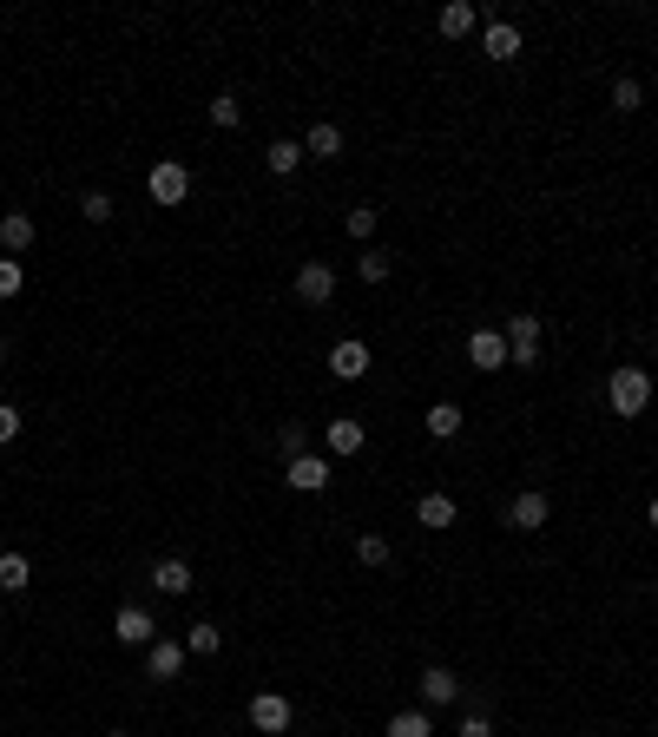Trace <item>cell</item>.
<instances>
[{
  "instance_id": "cell-1",
  "label": "cell",
  "mask_w": 658,
  "mask_h": 737,
  "mask_svg": "<svg viewBox=\"0 0 658 737\" xmlns=\"http://www.w3.org/2000/svg\"><path fill=\"white\" fill-rule=\"evenodd\" d=\"M606 402H612V415H645V402H652V376L645 369H612V389H606Z\"/></svg>"
},
{
  "instance_id": "cell-2",
  "label": "cell",
  "mask_w": 658,
  "mask_h": 737,
  "mask_svg": "<svg viewBox=\"0 0 658 737\" xmlns=\"http://www.w3.org/2000/svg\"><path fill=\"white\" fill-rule=\"evenodd\" d=\"M145 191H152V204H165V211H178V204L191 198V172L178 165V158H158L152 172H145Z\"/></svg>"
},
{
  "instance_id": "cell-3",
  "label": "cell",
  "mask_w": 658,
  "mask_h": 737,
  "mask_svg": "<svg viewBox=\"0 0 658 737\" xmlns=\"http://www.w3.org/2000/svg\"><path fill=\"white\" fill-rule=\"evenodd\" d=\"M251 724H257L264 737H283L290 724H297V705H290L283 691H257V698H251Z\"/></svg>"
},
{
  "instance_id": "cell-4",
  "label": "cell",
  "mask_w": 658,
  "mask_h": 737,
  "mask_svg": "<svg viewBox=\"0 0 658 737\" xmlns=\"http://www.w3.org/2000/svg\"><path fill=\"white\" fill-rule=\"evenodd\" d=\"M507 362H540V316H507Z\"/></svg>"
},
{
  "instance_id": "cell-5",
  "label": "cell",
  "mask_w": 658,
  "mask_h": 737,
  "mask_svg": "<svg viewBox=\"0 0 658 737\" xmlns=\"http://www.w3.org/2000/svg\"><path fill=\"white\" fill-rule=\"evenodd\" d=\"M547 494H540V487H527V494H514V507H507V527H520V534H540V527H547Z\"/></svg>"
},
{
  "instance_id": "cell-6",
  "label": "cell",
  "mask_w": 658,
  "mask_h": 737,
  "mask_svg": "<svg viewBox=\"0 0 658 737\" xmlns=\"http://www.w3.org/2000/svg\"><path fill=\"white\" fill-rule=\"evenodd\" d=\"M329 297H336V270H329V264H303V270H297V303L323 310Z\"/></svg>"
},
{
  "instance_id": "cell-7",
  "label": "cell",
  "mask_w": 658,
  "mask_h": 737,
  "mask_svg": "<svg viewBox=\"0 0 658 737\" xmlns=\"http://www.w3.org/2000/svg\"><path fill=\"white\" fill-rule=\"evenodd\" d=\"M329 376H336V382H362V376H369V343H356V336L336 343V349H329Z\"/></svg>"
},
{
  "instance_id": "cell-8",
  "label": "cell",
  "mask_w": 658,
  "mask_h": 737,
  "mask_svg": "<svg viewBox=\"0 0 658 737\" xmlns=\"http://www.w3.org/2000/svg\"><path fill=\"white\" fill-rule=\"evenodd\" d=\"M185 659H191L185 639H152V645H145V672H152V678H178Z\"/></svg>"
},
{
  "instance_id": "cell-9",
  "label": "cell",
  "mask_w": 658,
  "mask_h": 737,
  "mask_svg": "<svg viewBox=\"0 0 658 737\" xmlns=\"http://www.w3.org/2000/svg\"><path fill=\"white\" fill-rule=\"evenodd\" d=\"M468 362L474 369H507V330H474L468 336Z\"/></svg>"
},
{
  "instance_id": "cell-10",
  "label": "cell",
  "mask_w": 658,
  "mask_h": 737,
  "mask_svg": "<svg viewBox=\"0 0 658 737\" xmlns=\"http://www.w3.org/2000/svg\"><path fill=\"white\" fill-rule=\"evenodd\" d=\"M283 481L297 487V494H323V487H329V461L323 455H297L290 468H283Z\"/></svg>"
},
{
  "instance_id": "cell-11",
  "label": "cell",
  "mask_w": 658,
  "mask_h": 737,
  "mask_svg": "<svg viewBox=\"0 0 658 737\" xmlns=\"http://www.w3.org/2000/svg\"><path fill=\"white\" fill-rule=\"evenodd\" d=\"M112 632H119V645H152L158 639V626H152V612H145V606H119Z\"/></svg>"
},
{
  "instance_id": "cell-12",
  "label": "cell",
  "mask_w": 658,
  "mask_h": 737,
  "mask_svg": "<svg viewBox=\"0 0 658 737\" xmlns=\"http://www.w3.org/2000/svg\"><path fill=\"white\" fill-rule=\"evenodd\" d=\"M474 20H481L474 0H448V7L435 14V27H441V40H461V33H474Z\"/></svg>"
},
{
  "instance_id": "cell-13",
  "label": "cell",
  "mask_w": 658,
  "mask_h": 737,
  "mask_svg": "<svg viewBox=\"0 0 658 737\" xmlns=\"http://www.w3.org/2000/svg\"><path fill=\"white\" fill-rule=\"evenodd\" d=\"M33 237H40V224H33L27 211H7V218H0V244H7V257L33 251Z\"/></svg>"
},
{
  "instance_id": "cell-14",
  "label": "cell",
  "mask_w": 658,
  "mask_h": 737,
  "mask_svg": "<svg viewBox=\"0 0 658 737\" xmlns=\"http://www.w3.org/2000/svg\"><path fill=\"white\" fill-rule=\"evenodd\" d=\"M422 698H428V705H455V698H461V678L455 672H448V665H428V672H422Z\"/></svg>"
},
{
  "instance_id": "cell-15",
  "label": "cell",
  "mask_w": 658,
  "mask_h": 737,
  "mask_svg": "<svg viewBox=\"0 0 658 737\" xmlns=\"http://www.w3.org/2000/svg\"><path fill=\"white\" fill-rule=\"evenodd\" d=\"M152 586H158L165 599H185V593H191V566H185V560H158V566H152Z\"/></svg>"
},
{
  "instance_id": "cell-16",
  "label": "cell",
  "mask_w": 658,
  "mask_h": 737,
  "mask_svg": "<svg viewBox=\"0 0 658 737\" xmlns=\"http://www.w3.org/2000/svg\"><path fill=\"white\" fill-rule=\"evenodd\" d=\"M481 47H487V60H514V53H520V27H514V20H487Z\"/></svg>"
},
{
  "instance_id": "cell-17",
  "label": "cell",
  "mask_w": 658,
  "mask_h": 737,
  "mask_svg": "<svg viewBox=\"0 0 658 737\" xmlns=\"http://www.w3.org/2000/svg\"><path fill=\"white\" fill-rule=\"evenodd\" d=\"M362 422L356 415H336V422H329V455H362Z\"/></svg>"
},
{
  "instance_id": "cell-18",
  "label": "cell",
  "mask_w": 658,
  "mask_h": 737,
  "mask_svg": "<svg viewBox=\"0 0 658 737\" xmlns=\"http://www.w3.org/2000/svg\"><path fill=\"white\" fill-rule=\"evenodd\" d=\"M343 152V132L329 126V119H316L310 132H303V158H336Z\"/></svg>"
},
{
  "instance_id": "cell-19",
  "label": "cell",
  "mask_w": 658,
  "mask_h": 737,
  "mask_svg": "<svg viewBox=\"0 0 658 737\" xmlns=\"http://www.w3.org/2000/svg\"><path fill=\"white\" fill-rule=\"evenodd\" d=\"M461 422H468V415H461L455 402H435V408H428V435H435V441H455Z\"/></svg>"
},
{
  "instance_id": "cell-20",
  "label": "cell",
  "mask_w": 658,
  "mask_h": 737,
  "mask_svg": "<svg viewBox=\"0 0 658 737\" xmlns=\"http://www.w3.org/2000/svg\"><path fill=\"white\" fill-rule=\"evenodd\" d=\"M415 520H422V527H455V501H448V494H422V501H415Z\"/></svg>"
},
{
  "instance_id": "cell-21",
  "label": "cell",
  "mask_w": 658,
  "mask_h": 737,
  "mask_svg": "<svg viewBox=\"0 0 658 737\" xmlns=\"http://www.w3.org/2000/svg\"><path fill=\"white\" fill-rule=\"evenodd\" d=\"M264 165H270V178H290V172L303 165V145H297V139H277V145L264 152Z\"/></svg>"
},
{
  "instance_id": "cell-22",
  "label": "cell",
  "mask_w": 658,
  "mask_h": 737,
  "mask_svg": "<svg viewBox=\"0 0 658 737\" xmlns=\"http://www.w3.org/2000/svg\"><path fill=\"white\" fill-rule=\"evenodd\" d=\"M27 580H33L27 553H0V593H27Z\"/></svg>"
},
{
  "instance_id": "cell-23",
  "label": "cell",
  "mask_w": 658,
  "mask_h": 737,
  "mask_svg": "<svg viewBox=\"0 0 658 737\" xmlns=\"http://www.w3.org/2000/svg\"><path fill=\"white\" fill-rule=\"evenodd\" d=\"M389 737H435V718H428V711H395Z\"/></svg>"
},
{
  "instance_id": "cell-24",
  "label": "cell",
  "mask_w": 658,
  "mask_h": 737,
  "mask_svg": "<svg viewBox=\"0 0 658 737\" xmlns=\"http://www.w3.org/2000/svg\"><path fill=\"white\" fill-rule=\"evenodd\" d=\"M277 455H283V461L310 455V428H303V422H283V428H277Z\"/></svg>"
},
{
  "instance_id": "cell-25",
  "label": "cell",
  "mask_w": 658,
  "mask_h": 737,
  "mask_svg": "<svg viewBox=\"0 0 658 737\" xmlns=\"http://www.w3.org/2000/svg\"><path fill=\"white\" fill-rule=\"evenodd\" d=\"M639 106H645L639 79H612V112H639Z\"/></svg>"
},
{
  "instance_id": "cell-26",
  "label": "cell",
  "mask_w": 658,
  "mask_h": 737,
  "mask_svg": "<svg viewBox=\"0 0 658 737\" xmlns=\"http://www.w3.org/2000/svg\"><path fill=\"white\" fill-rule=\"evenodd\" d=\"M204 112H211V126H218V132H231L237 119H244V106H237L231 93H218V99H211V106H204Z\"/></svg>"
},
{
  "instance_id": "cell-27",
  "label": "cell",
  "mask_w": 658,
  "mask_h": 737,
  "mask_svg": "<svg viewBox=\"0 0 658 737\" xmlns=\"http://www.w3.org/2000/svg\"><path fill=\"white\" fill-rule=\"evenodd\" d=\"M218 645H224V632H218V626H191V632H185V652H198V659H211Z\"/></svg>"
},
{
  "instance_id": "cell-28",
  "label": "cell",
  "mask_w": 658,
  "mask_h": 737,
  "mask_svg": "<svg viewBox=\"0 0 658 737\" xmlns=\"http://www.w3.org/2000/svg\"><path fill=\"white\" fill-rule=\"evenodd\" d=\"M356 277L362 283H389V251H362L356 257Z\"/></svg>"
},
{
  "instance_id": "cell-29",
  "label": "cell",
  "mask_w": 658,
  "mask_h": 737,
  "mask_svg": "<svg viewBox=\"0 0 658 737\" xmlns=\"http://www.w3.org/2000/svg\"><path fill=\"white\" fill-rule=\"evenodd\" d=\"M79 218H86V224H106L112 218V191H86V198H79Z\"/></svg>"
},
{
  "instance_id": "cell-30",
  "label": "cell",
  "mask_w": 658,
  "mask_h": 737,
  "mask_svg": "<svg viewBox=\"0 0 658 737\" xmlns=\"http://www.w3.org/2000/svg\"><path fill=\"white\" fill-rule=\"evenodd\" d=\"M356 560L362 566H389V540H382V534H362L356 540Z\"/></svg>"
},
{
  "instance_id": "cell-31",
  "label": "cell",
  "mask_w": 658,
  "mask_h": 737,
  "mask_svg": "<svg viewBox=\"0 0 658 737\" xmlns=\"http://www.w3.org/2000/svg\"><path fill=\"white\" fill-rule=\"evenodd\" d=\"M20 283H27L20 257H0V297H20Z\"/></svg>"
},
{
  "instance_id": "cell-32",
  "label": "cell",
  "mask_w": 658,
  "mask_h": 737,
  "mask_svg": "<svg viewBox=\"0 0 658 737\" xmlns=\"http://www.w3.org/2000/svg\"><path fill=\"white\" fill-rule=\"evenodd\" d=\"M349 237H376V211H369V204L349 211Z\"/></svg>"
},
{
  "instance_id": "cell-33",
  "label": "cell",
  "mask_w": 658,
  "mask_h": 737,
  "mask_svg": "<svg viewBox=\"0 0 658 737\" xmlns=\"http://www.w3.org/2000/svg\"><path fill=\"white\" fill-rule=\"evenodd\" d=\"M14 435H20V408L0 402V441H14Z\"/></svg>"
},
{
  "instance_id": "cell-34",
  "label": "cell",
  "mask_w": 658,
  "mask_h": 737,
  "mask_svg": "<svg viewBox=\"0 0 658 737\" xmlns=\"http://www.w3.org/2000/svg\"><path fill=\"white\" fill-rule=\"evenodd\" d=\"M455 737H494V724H487L481 711H474V718H461V731H455Z\"/></svg>"
},
{
  "instance_id": "cell-35",
  "label": "cell",
  "mask_w": 658,
  "mask_h": 737,
  "mask_svg": "<svg viewBox=\"0 0 658 737\" xmlns=\"http://www.w3.org/2000/svg\"><path fill=\"white\" fill-rule=\"evenodd\" d=\"M7 356H14V343H7V336H0V362H7Z\"/></svg>"
},
{
  "instance_id": "cell-36",
  "label": "cell",
  "mask_w": 658,
  "mask_h": 737,
  "mask_svg": "<svg viewBox=\"0 0 658 737\" xmlns=\"http://www.w3.org/2000/svg\"><path fill=\"white\" fill-rule=\"evenodd\" d=\"M652 527H658V494H652Z\"/></svg>"
},
{
  "instance_id": "cell-37",
  "label": "cell",
  "mask_w": 658,
  "mask_h": 737,
  "mask_svg": "<svg viewBox=\"0 0 658 737\" xmlns=\"http://www.w3.org/2000/svg\"><path fill=\"white\" fill-rule=\"evenodd\" d=\"M106 737H126V731H106Z\"/></svg>"
}]
</instances>
